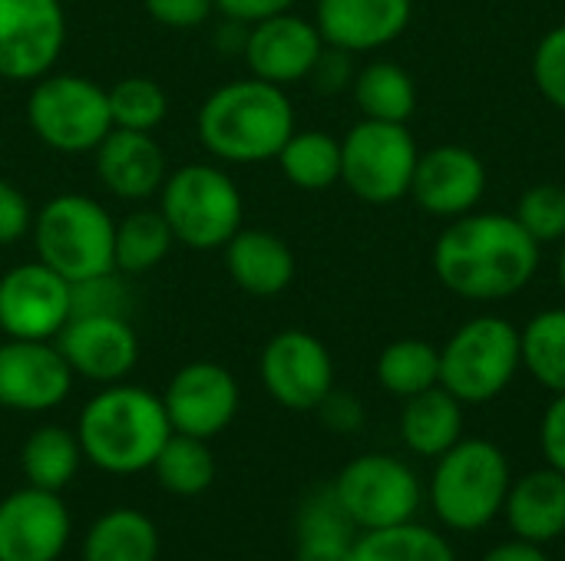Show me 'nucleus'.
Instances as JSON below:
<instances>
[{"label": "nucleus", "mask_w": 565, "mask_h": 561, "mask_svg": "<svg viewBox=\"0 0 565 561\" xmlns=\"http://www.w3.org/2000/svg\"><path fill=\"white\" fill-rule=\"evenodd\" d=\"M540 268V245L513 215H460L434 245L440 284L467 301H503L523 291Z\"/></svg>", "instance_id": "1"}, {"label": "nucleus", "mask_w": 565, "mask_h": 561, "mask_svg": "<svg viewBox=\"0 0 565 561\" xmlns=\"http://www.w3.org/2000/svg\"><path fill=\"white\" fill-rule=\"evenodd\" d=\"M199 142L222 162H265L281 152L295 132V106L285 86L258 76L232 79L205 96L195 116Z\"/></svg>", "instance_id": "2"}, {"label": "nucleus", "mask_w": 565, "mask_h": 561, "mask_svg": "<svg viewBox=\"0 0 565 561\" xmlns=\"http://www.w3.org/2000/svg\"><path fill=\"white\" fill-rule=\"evenodd\" d=\"M172 436L162 397L136 384H106L79 413L76 440L83 460L113 476L152 470L159 450Z\"/></svg>", "instance_id": "3"}, {"label": "nucleus", "mask_w": 565, "mask_h": 561, "mask_svg": "<svg viewBox=\"0 0 565 561\" xmlns=\"http://www.w3.org/2000/svg\"><path fill=\"white\" fill-rule=\"evenodd\" d=\"M513 486L507 453L490 440H460L437 456L430 476V506L454 532L487 529L507 503Z\"/></svg>", "instance_id": "4"}, {"label": "nucleus", "mask_w": 565, "mask_h": 561, "mask_svg": "<svg viewBox=\"0 0 565 561\" xmlns=\"http://www.w3.org/2000/svg\"><path fill=\"white\" fill-rule=\"evenodd\" d=\"M36 261L63 274L70 284L116 271V222L89 195L63 192L33 212Z\"/></svg>", "instance_id": "5"}, {"label": "nucleus", "mask_w": 565, "mask_h": 561, "mask_svg": "<svg viewBox=\"0 0 565 561\" xmlns=\"http://www.w3.org/2000/svg\"><path fill=\"white\" fill-rule=\"evenodd\" d=\"M159 212L179 245L192 251H215L225 248L242 228L245 202L225 169L192 162L166 175L159 188Z\"/></svg>", "instance_id": "6"}, {"label": "nucleus", "mask_w": 565, "mask_h": 561, "mask_svg": "<svg viewBox=\"0 0 565 561\" xmlns=\"http://www.w3.org/2000/svg\"><path fill=\"white\" fill-rule=\"evenodd\" d=\"M520 367V331L503 317H473L440 347V387L463 407L497 400Z\"/></svg>", "instance_id": "7"}, {"label": "nucleus", "mask_w": 565, "mask_h": 561, "mask_svg": "<svg viewBox=\"0 0 565 561\" xmlns=\"http://www.w3.org/2000/svg\"><path fill=\"white\" fill-rule=\"evenodd\" d=\"M33 136L66 155L93 152L113 129L109 96L99 83L76 73H46L26 99Z\"/></svg>", "instance_id": "8"}, {"label": "nucleus", "mask_w": 565, "mask_h": 561, "mask_svg": "<svg viewBox=\"0 0 565 561\" xmlns=\"http://www.w3.org/2000/svg\"><path fill=\"white\" fill-rule=\"evenodd\" d=\"M417 142L407 122L361 119L341 139V182L371 205H391L411 195Z\"/></svg>", "instance_id": "9"}, {"label": "nucleus", "mask_w": 565, "mask_h": 561, "mask_svg": "<svg viewBox=\"0 0 565 561\" xmlns=\"http://www.w3.org/2000/svg\"><path fill=\"white\" fill-rule=\"evenodd\" d=\"M331 489L341 509L348 513V519L354 522V529L361 532L411 522L424 499L417 473L404 460L384 453H367L351 460L338 473Z\"/></svg>", "instance_id": "10"}, {"label": "nucleus", "mask_w": 565, "mask_h": 561, "mask_svg": "<svg viewBox=\"0 0 565 561\" xmlns=\"http://www.w3.org/2000/svg\"><path fill=\"white\" fill-rule=\"evenodd\" d=\"M66 43L60 0H0V79L36 83L53 73Z\"/></svg>", "instance_id": "11"}, {"label": "nucleus", "mask_w": 565, "mask_h": 561, "mask_svg": "<svg viewBox=\"0 0 565 561\" xmlns=\"http://www.w3.org/2000/svg\"><path fill=\"white\" fill-rule=\"evenodd\" d=\"M73 317V284L46 268L26 261L0 278V334L23 341H56Z\"/></svg>", "instance_id": "12"}, {"label": "nucleus", "mask_w": 565, "mask_h": 561, "mask_svg": "<svg viewBox=\"0 0 565 561\" xmlns=\"http://www.w3.org/2000/svg\"><path fill=\"white\" fill-rule=\"evenodd\" d=\"M265 390L285 410H318L321 400L334 390V360L328 347L308 331L275 334L258 360Z\"/></svg>", "instance_id": "13"}, {"label": "nucleus", "mask_w": 565, "mask_h": 561, "mask_svg": "<svg viewBox=\"0 0 565 561\" xmlns=\"http://www.w3.org/2000/svg\"><path fill=\"white\" fill-rule=\"evenodd\" d=\"M73 370L56 341H0V407L13 413H46L73 390Z\"/></svg>", "instance_id": "14"}, {"label": "nucleus", "mask_w": 565, "mask_h": 561, "mask_svg": "<svg viewBox=\"0 0 565 561\" xmlns=\"http://www.w3.org/2000/svg\"><path fill=\"white\" fill-rule=\"evenodd\" d=\"M238 403L242 393L232 370L212 360H195L179 367L162 393V407L172 423V433H185L199 440H212L222 430H228L232 420L238 417Z\"/></svg>", "instance_id": "15"}, {"label": "nucleus", "mask_w": 565, "mask_h": 561, "mask_svg": "<svg viewBox=\"0 0 565 561\" xmlns=\"http://www.w3.org/2000/svg\"><path fill=\"white\" fill-rule=\"evenodd\" d=\"M70 542L60 493L23 486L0 499V561H56Z\"/></svg>", "instance_id": "16"}, {"label": "nucleus", "mask_w": 565, "mask_h": 561, "mask_svg": "<svg viewBox=\"0 0 565 561\" xmlns=\"http://www.w3.org/2000/svg\"><path fill=\"white\" fill-rule=\"evenodd\" d=\"M56 347L70 370L93 384H119L139 360V337L129 317L119 314H76L56 334Z\"/></svg>", "instance_id": "17"}, {"label": "nucleus", "mask_w": 565, "mask_h": 561, "mask_svg": "<svg viewBox=\"0 0 565 561\" xmlns=\"http://www.w3.org/2000/svg\"><path fill=\"white\" fill-rule=\"evenodd\" d=\"M321 50H324V40L318 26L291 10L252 23L245 33V46H242L252 76L275 83V86L308 79Z\"/></svg>", "instance_id": "18"}, {"label": "nucleus", "mask_w": 565, "mask_h": 561, "mask_svg": "<svg viewBox=\"0 0 565 561\" xmlns=\"http://www.w3.org/2000/svg\"><path fill=\"white\" fill-rule=\"evenodd\" d=\"M487 192V165L463 145H437L417 155L411 179L414 202L437 218H460L480 205Z\"/></svg>", "instance_id": "19"}, {"label": "nucleus", "mask_w": 565, "mask_h": 561, "mask_svg": "<svg viewBox=\"0 0 565 561\" xmlns=\"http://www.w3.org/2000/svg\"><path fill=\"white\" fill-rule=\"evenodd\" d=\"M414 17V0H318L315 26L328 46L371 53L394 43Z\"/></svg>", "instance_id": "20"}, {"label": "nucleus", "mask_w": 565, "mask_h": 561, "mask_svg": "<svg viewBox=\"0 0 565 561\" xmlns=\"http://www.w3.org/2000/svg\"><path fill=\"white\" fill-rule=\"evenodd\" d=\"M93 165L99 182L126 202H146L159 195L166 182V152L152 132L109 129L106 139L93 149Z\"/></svg>", "instance_id": "21"}, {"label": "nucleus", "mask_w": 565, "mask_h": 561, "mask_svg": "<svg viewBox=\"0 0 565 561\" xmlns=\"http://www.w3.org/2000/svg\"><path fill=\"white\" fill-rule=\"evenodd\" d=\"M222 251L228 278L252 298H278L295 281V255L275 231L238 228Z\"/></svg>", "instance_id": "22"}, {"label": "nucleus", "mask_w": 565, "mask_h": 561, "mask_svg": "<svg viewBox=\"0 0 565 561\" xmlns=\"http://www.w3.org/2000/svg\"><path fill=\"white\" fill-rule=\"evenodd\" d=\"M507 526L516 539L546 546L565 532V476L553 466L520 476L503 503Z\"/></svg>", "instance_id": "23"}, {"label": "nucleus", "mask_w": 565, "mask_h": 561, "mask_svg": "<svg viewBox=\"0 0 565 561\" xmlns=\"http://www.w3.org/2000/svg\"><path fill=\"white\" fill-rule=\"evenodd\" d=\"M401 440L424 460L444 456L454 443L463 440V403L440 384L407 397L401 410Z\"/></svg>", "instance_id": "24"}, {"label": "nucleus", "mask_w": 565, "mask_h": 561, "mask_svg": "<svg viewBox=\"0 0 565 561\" xmlns=\"http://www.w3.org/2000/svg\"><path fill=\"white\" fill-rule=\"evenodd\" d=\"M354 522L341 509L331 486L315 489L298 513V561H348Z\"/></svg>", "instance_id": "25"}, {"label": "nucleus", "mask_w": 565, "mask_h": 561, "mask_svg": "<svg viewBox=\"0 0 565 561\" xmlns=\"http://www.w3.org/2000/svg\"><path fill=\"white\" fill-rule=\"evenodd\" d=\"M159 559V529L139 509L103 513L86 539L83 561H156Z\"/></svg>", "instance_id": "26"}, {"label": "nucleus", "mask_w": 565, "mask_h": 561, "mask_svg": "<svg viewBox=\"0 0 565 561\" xmlns=\"http://www.w3.org/2000/svg\"><path fill=\"white\" fill-rule=\"evenodd\" d=\"M351 89L364 119L407 122L417 109V86L411 73L391 60H374L364 69H358Z\"/></svg>", "instance_id": "27"}, {"label": "nucleus", "mask_w": 565, "mask_h": 561, "mask_svg": "<svg viewBox=\"0 0 565 561\" xmlns=\"http://www.w3.org/2000/svg\"><path fill=\"white\" fill-rule=\"evenodd\" d=\"M275 159L281 175L305 192H324L341 179V142L321 129H295Z\"/></svg>", "instance_id": "28"}, {"label": "nucleus", "mask_w": 565, "mask_h": 561, "mask_svg": "<svg viewBox=\"0 0 565 561\" xmlns=\"http://www.w3.org/2000/svg\"><path fill=\"white\" fill-rule=\"evenodd\" d=\"M79 460H83L79 440L66 427H40L26 436L20 450V470L26 476V486L50 489V493L70 486V479L79 470Z\"/></svg>", "instance_id": "29"}, {"label": "nucleus", "mask_w": 565, "mask_h": 561, "mask_svg": "<svg viewBox=\"0 0 565 561\" xmlns=\"http://www.w3.org/2000/svg\"><path fill=\"white\" fill-rule=\"evenodd\" d=\"M348 561H457V555L440 532L411 519L401 526L361 532Z\"/></svg>", "instance_id": "30"}, {"label": "nucleus", "mask_w": 565, "mask_h": 561, "mask_svg": "<svg viewBox=\"0 0 565 561\" xmlns=\"http://www.w3.org/2000/svg\"><path fill=\"white\" fill-rule=\"evenodd\" d=\"M175 245V235L159 208H139L116 222V271L126 278L152 271Z\"/></svg>", "instance_id": "31"}, {"label": "nucleus", "mask_w": 565, "mask_h": 561, "mask_svg": "<svg viewBox=\"0 0 565 561\" xmlns=\"http://www.w3.org/2000/svg\"><path fill=\"white\" fill-rule=\"evenodd\" d=\"M152 473L159 486L172 496H182V499L202 496L215 479V456L209 450V440L172 433L166 446L159 450Z\"/></svg>", "instance_id": "32"}, {"label": "nucleus", "mask_w": 565, "mask_h": 561, "mask_svg": "<svg viewBox=\"0 0 565 561\" xmlns=\"http://www.w3.org/2000/svg\"><path fill=\"white\" fill-rule=\"evenodd\" d=\"M377 380L394 397H417L440 384V350L420 337L394 341L377 357Z\"/></svg>", "instance_id": "33"}, {"label": "nucleus", "mask_w": 565, "mask_h": 561, "mask_svg": "<svg viewBox=\"0 0 565 561\" xmlns=\"http://www.w3.org/2000/svg\"><path fill=\"white\" fill-rule=\"evenodd\" d=\"M523 367L553 393H565V308L536 314L520 331Z\"/></svg>", "instance_id": "34"}, {"label": "nucleus", "mask_w": 565, "mask_h": 561, "mask_svg": "<svg viewBox=\"0 0 565 561\" xmlns=\"http://www.w3.org/2000/svg\"><path fill=\"white\" fill-rule=\"evenodd\" d=\"M109 96V116L113 129H136L152 132L169 116V99L162 86L149 76H126L106 89Z\"/></svg>", "instance_id": "35"}, {"label": "nucleus", "mask_w": 565, "mask_h": 561, "mask_svg": "<svg viewBox=\"0 0 565 561\" xmlns=\"http://www.w3.org/2000/svg\"><path fill=\"white\" fill-rule=\"evenodd\" d=\"M523 231L543 248V245H553V241H563L565 238V188L546 182V185H533L526 188V195L520 198L516 205V215H513Z\"/></svg>", "instance_id": "36"}, {"label": "nucleus", "mask_w": 565, "mask_h": 561, "mask_svg": "<svg viewBox=\"0 0 565 561\" xmlns=\"http://www.w3.org/2000/svg\"><path fill=\"white\" fill-rule=\"evenodd\" d=\"M132 298L122 271H106L86 281H73V317L76 314H119L129 317Z\"/></svg>", "instance_id": "37"}, {"label": "nucleus", "mask_w": 565, "mask_h": 561, "mask_svg": "<svg viewBox=\"0 0 565 561\" xmlns=\"http://www.w3.org/2000/svg\"><path fill=\"white\" fill-rule=\"evenodd\" d=\"M533 79L540 93L565 112V23L540 40L533 53Z\"/></svg>", "instance_id": "38"}, {"label": "nucleus", "mask_w": 565, "mask_h": 561, "mask_svg": "<svg viewBox=\"0 0 565 561\" xmlns=\"http://www.w3.org/2000/svg\"><path fill=\"white\" fill-rule=\"evenodd\" d=\"M33 228V208L26 202V195L0 179V245H17L20 238H26Z\"/></svg>", "instance_id": "39"}, {"label": "nucleus", "mask_w": 565, "mask_h": 561, "mask_svg": "<svg viewBox=\"0 0 565 561\" xmlns=\"http://www.w3.org/2000/svg\"><path fill=\"white\" fill-rule=\"evenodd\" d=\"M142 3L156 23L172 30H195L215 10V0H142Z\"/></svg>", "instance_id": "40"}, {"label": "nucleus", "mask_w": 565, "mask_h": 561, "mask_svg": "<svg viewBox=\"0 0 565 561\" xmlns=\"http://www.w3.org/2000/svg\"><path fill=\"white\" fill-rule=\"evenodd\" d=\"M351 56H354V53L324 43V50H321V56H318L311 76H308L311 86H315L318 93H341V89H348V86L354 83V76H358Z\"/></svg>", "instance_id": "41"}, {"label": "nucleus", "mask_w": 565, "mask_h": 561, "mask_svg": "<svg viewBox=\"0 0 565 561\" xmlns=\"http://www.w3.org/2000/svg\"><path fill=\"white\" fill-rule=\"evenodd\" d=\"M540 446L546 456V466L559 470L565 476V393H556V400L546 407L540 423Z\"/></svg>", "instance_id": "42"}, {"label": "nucleus", "mask_w": 565, "mask_h": 561, "mask_svg": "<svg viewBox=\"0 0 565 561\" xmlns=\"http://www.w3.org/2000/svg\"><path fill=\"white\" fill-rule=\"evenodd\" d=\"M295 0H215V10L225 17V20H235V23H258V20H268L275 13H285L291 10Z\"/></svg>", "instance_id": "43"}, {"label": "nucleus", "mask_w": 565, "mask_h": 561, "mask_svg": "<svg viewBox=\"0 0 565 561\" xmlns=\"http://www.w3.org/2000/svg\"><path fill=\"white\" fill-rule=\"evenodd\" d=\"M318 413L324 417V423H328L331 430H341V433L358 430V427H361V420H364L361 403H358L354 397H348V393H334V390L321 400Z\"/></svg>", "instance_id": "44"}, {"label": "nucleus", "mask_w": 565, "mask_h": 561, "mask_svg": "<svg viewBox=\"0 0 565 561\" xmlns=\"http://www.w3.org/2000/svg\"><path fill=\"white\" fill-rule=\"evenodd\" d=\"M480 561H553L546 555L543 546L536 542H526V539H510V542H500L493 546Z\"/></svg>", "instance_id": "45"}, {"label": "nucleus", "mask_w": 565, "mask_h": 561, "mask_svg": "<svg viewBox=\"0 0 565 561\" xmlns=\"http://www.w3.org/2000/svg\"><path fill=\"white\" fill-rule=\"evenodd\" d=\"M559 284H563V291H565V245H563V251H559Z\"/></svg>", "instance_id": "46"}]
</instances>
